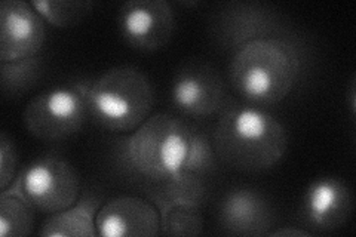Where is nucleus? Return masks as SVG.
Returning a JSON list of instances; mask_svg holds the SVG:
<instances>
[{"label": "nucleus", "mask_w": 356, "mask_h": 237, "mask_svg": "<svg viewBox=\"0 0 356 237\" xmlns=\"http://www.w3.org/2000/svg\"><path fill=\"white\" fill-rule=\"evenodd\" d=\"M197 137L199 131L184 120L158 113L119 142L118 157L128 172L152 184L168 181L177 175L195 177L192 162Z\"/></svg>", "instance_id": "obj_1"}, {"label": "nucleus", "mask_w": 356, "mask_h": 237, "mask_svg": "<svg viewBox=\"0 0 356 237\" xmlns=\"http://www.w3.org/2000/svg\"><path fill=\"white\" fill-rule=\"evenodd\" d=\"M300 72L302 54L297 44L285 36L266 38L233 52L229 82L245 103L267 107L289 95Z\"/></svg>", "instance_id": "obj_2"}, {"label": "nucleus", "mask_w": 356, "mask_h": 237, "mask_svg": "<svg viewBox=\"0 0 356 237\" xmlns=\"http://www.w3.org/2000/svg\"><path fill=\"white\" fill-rule=\"evenodd\" d=\"M213 145L221 162L239 171L260 172L285 156L288 133L269 111L235 104L221 110Z\"/></svg>", "instance_id": "obj_3"}, {"label": "nucleus", "mask_w": 356, "mask_h": 237, "mask_svg": "<svg viewBox=\"0 0 356 237\" xmlns=\"http://www.w3.org/2000/svg\"><path fill=\"white\" fill-rule=\"evenodd\" d=\"M154 91L137 67L120 65L103 73L88 88L89 119L110 132L129 133L150 117Z\"/></svg>", "instance_id": "obj_4"}, {"label": "nucleus", "mask_w": 356, "mask_h": 237, "mask_svg": "<svg viewBox=\"0 0 356 237\" xmlns=\"http://www.w3.org/2000/svg\"><path fill=\"white\" fill-rule=\"evenodd\" d=\"M89 83L54 86L33 97L22 115L27 131L43 141H61L79 132L89 119Z\"/></svg>", "instance_id": "obj_5"}, {"label": "nucleus", "mask_w": 356, "mask_h": 237, "mask_svg": "<svg viewBox=\"0 0 356 237\" xmlns=\"http://www.w3.org/2000/svg\"><path fill=\"white\" fill-rule=\"evenodd\" d=\"M6 191L18 195L36 211L55 213L79 200L81 179L70 162L49 154L21 169Z\"/></svg>", "instance_id": "obj_6"}, {"label": "nucleus", "mask_w": 356, "mask_h": 237, "mask_svg": "<svg viewBox=\"0 0 356 237\" xmlns=\"http://www.w3.org/2000/svg\"><path fill=\"white\" fill-rule=\"evenodd\" d=\"M174 108L188 117H211L226 107V85L213 65L191 60L177 70L171 86Z\"/></svg>", "instance_id": "obj_7"}, {"label": "nucleus", "mask_w": 356, "mask_h": 237, "mask_svg": "<svg viewBox=\"0 0 356 237\" xmlns=\"http://www.w3.org/2000/svg\"><path fill=\"white\" fill-rule=\"evenodd\" d=\"M282 21L276 13L257 2H232L214 17L213 33L220 47L236 52L251 42L282 36Z\"/></svg>", "instance_id": "obj_8"}, {"label": "nucleus", "mask_w": 356, "mask_h": 237, "mask_svg": "<svg viewBox=\"0 0 356 237\" xmlns=\"http://www.w3.org/2000/svg\"><path fill=\"white\" fill-rule=\"evenodd\" d=\"M175 27L172 6L165 0H129L120 6L118 28L131 48L154 52L170 42Z\"/></svg>", "instance_id": "obj_9"}, {"label": "nucleus", "mask_w": 356, "mask_h": 237, "mask_svg": "<svg viewBox=\"0 0 356 237\" xmlns=\"http://www.w3.org/2000/svg\"><path fill=\"white\" fill-rule=\"evenodd\" d=\"M47 40V22L30 2L5 0L0 5V63L38 56Z\"/></svg>", "instance_id": "obj_10"}, {"label": "nucleus", "mask_w": 356, "mask_h": 237, "mask_svg": "<svg viewBox=\"0 0 356 237\" xmlns=\"http://www.w3.org/2000/svg\"><path fill=\"white\" fill-rule=\"evenodd\" d=\"M95 225L103 237H152L161 234V213L147 199L119 196L99 206Z\"/></svg>", "instance_id": "obj_11"}, {"label": "nucleus", "mask_w": 356, "mask_h": 237, "mask_svg": "<svg viewBox=\"0 0 356 237\" xmlns=\"http://www.w3.org/2000/svg\"><path fill=\"white\" fill-rule=\"evenodd\" d=\"M273 222L272 205L257 190L233 188L221 199L218 224L222 233L243 237L269 236Z\"/></svg>", "instance_id": "obj_12"}, {"label": "nucleus", "mask_w": 356, "mask_h": 237, "mask_svg": "<svg viewBox=\"0 0 356 237\" xmlns=\"http://www.w3.org/2000/svg\"><path fill=\"white\" fill-rule=\"evenodd\" d=\"M300 213L302 220L315 230L340 229L352 213L350 190L339 178H319L305 191Z\"/></svg>", "instance_id": "obj_13"}, {"label": "nucleus", "mask_w": 356, "mask_h": 237, "mask_svg": "<svg viewBox=\"0 0 356 237\" xmlns=\"http://www.w3.org/2000/svg\"><path fill=\"white\" fill-rule=\"evenodd\" d=\"M99 209V199L85 196L74 205L51 213L39 230L44 237H94L97 236L95 217Z\"/></svg>", "instance_id": "obj_14"}, {"label": "nucleus", "mask_w": 356, "mask_h": 237, "mask_svg": "<svg viewBox=\"0 0 356 237\" xmlns=\"http://www.w3.org/2000/svg\"><path fill=\"white\" fill-rule=\"evenodd\" d=\"M161 213V234L197 236L204 230L200 203L191 200H168L156 205Z\"/></svg>", "instance_id": "obj_15"}, {"label": "nucleus", "mask_w": 356, "mask_h": 237, "mask_svg": "<svg viewBox=\"0 0 356 237\" xmlns=\"http://www.w3.org/2000/svg\"><path fill=\"white\" fill-rule=\"evenodd\" d=\"M35 208L10 191L0 193V236L26 237L35 229Z\"/></svg>", "instance_id": "obj_16"}, {"label": "nucleus", "mask_w": 356, "mask_h": 237, "mask_svg": "<svg viewBox=\"0 0 356 237\" xmlns=\"http://www.w3.org/2000/svg\"><path fill=\"white\" fill-rule=\"evenodd\" d=\"M43 72L40 56H31L26 60L0 63L2 74V92L6 97H18L35 86Z\"/></svg>", "instance_id": "obj_17"}, {"label": "nucleus", "mask_w": 356, "mask_h": 237, "mask_svg": "<svg viewBox=\"0 0 356 237\" xmlns=\"http://www.w3.org/2000/svg\"><path fill=\"white\" fill-rule=\"evenodd\" d=\"M30 3L44 22L58 28L77 26L94 8L92 2L79 0H31Z\"/></svg>", "instance_id": "obj_18"}, {"label": "nucleus", "mask_w": 356, "mask_h": 237, "mask_svg": "<svg viewBox=\"0 0 356 237\" xmlns=\"http://www.w3.org/2000/svg\"><path fill=\"white\" fill-rule=\"evenodd\" d=\"M18 152L14 140L3 131L0 135V188L6 190L18 175Z\"/></svg>", "instance_id": "obj_19"}, {"label": "nucleus", "mask_w": 356, "mask_h": 237, "mask_svg": "<svg viewBox=\"0 0 356 237\" xmlns=\"http://www.w3.org/2000/svg\"><path fill=\"white\" fill-rule=\"evenodd\" d=\"M269 236H310V233L307 230H302V229H297V227H286V229H277L269 233Z\"/></svg>", "instance_id": "obj_20"}, {"label": "nucleus", "mask_w": 356, "mask_h": 237, "mask_svg": "<svg viewBox=\"0 0 356 237\" xmlns=\"http://www.w3.org/2000/svg\"><path fill=\"white\" fill-rule=\"evenodd\" d=\"M350 110H352V115H355V83L352 82V88H350Z\"/></svg>", "instance_id": "obj_21"}]
</instances>
